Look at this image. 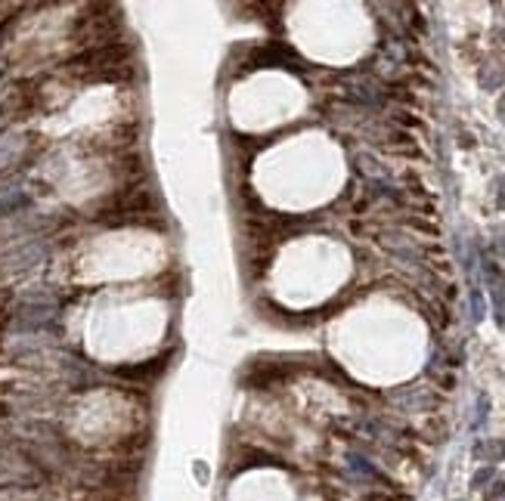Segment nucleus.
I'll return each mask as SVG.
<instances>
[{
	"mask_svg": "<svg viewBox=\"0 0 505 501\" xmlns=\"http://www.w3.org/2000/svg\"><path fill=\"white\" fill-rule=\"evenodd\" d=\"M41 257H44V247H41V245H25L22 251L10 254V257L3 260V266H7V269H25V266L38 263Z\"/></svg>",
	"mask_w": 505,
	"mask_h": 501,
	"instance_id": "nucleus-2",
	"label": "nucleus"
},
{
	"mask_svg": "<svg viewBox=\"0 0 505 501\" xmlns=\"http://www.w3.org/2000/svg\"><path fill=\"white\" fill-rule=\"evenodd\" d=\"M127 56H131V47L112 41V43H103V47H94V49H87V53L75 56L69 65L78 68V71H90V68H96V71H103V78H115L112 68L125 65Z\"/></svg>",
	"mask_w": 505,
	"mask_h": 501,
	"instance_id": "nucleus-1",
	"label": "nucleus"
},
{
	"mask_svg": "<svg viewBox=\"0 0 505 501\" xmlns=\"http://www.w3.org/2000/svg\"><path fill=\"white\" fill-rule=\"evenodd\" d=\"M28 204V195L22 189H3L0 192V214H16Z\"/></svg>",
	"mask_w": 505,
	"mask_h": 501,
	"instance_id": "nucleus-3",
	"label": "nucleus"
}]
</instances>
